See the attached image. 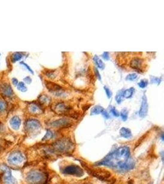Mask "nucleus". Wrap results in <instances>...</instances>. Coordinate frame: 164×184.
Returning a JSON list of instances; mask_svg holds the SVG:
<instances>
[{"mask_svg":"<svg viewBox=\"0 0 164 184\" xmlns=\"http://www.w3.org/2000/svg\"><path fill=\"white\" fill-rule=\"evenodd\" d=\"M104 110V109L103 107L100 106H96L92 109L90 112V115L91 116H95V115L101 114Z\"/></svg>","mask_w":164,"mask_h":184,"instance_id":"obj_17","label":"nucleus"},{"mask_svg":"<svg viewBox=\"0 0 164 184\" xmlns=\"http://www.w3.org/2000/svg\"><path fill=\"white\" fill-rule=\"evenodd\" d=\"M101 114L103 116V117L106 119H108L110 118V116H109V114L108 113V112L106 111V110H104L103 111V112L101 113Z\"/></svg>","mask_w":164,"mask_h":184,"instance_id":"obj_31","label":"nucleus"},{"mask_svg":"<svg viewBox=\"0 0 164 184\" xmlns=\"http://www.w3.org/2000/svg\"><path fill=\"white\" fill-rule=\"evenodd\" d=\"M17 88H18V90H19L20 91H22L23 92L26 91L27 90V88L25 87L24 83L22 82H20L18 84Z\"/></svg>","mask_w":164,"mask_h":184,"instance_id":"obj_26","label":"nucleus"},{"mask_svg":"<svg viewBox=\"0 0 164 184\" xmlns=\"http://www.w3.org/2000/svg\"><path fill=\"white\" fill-rule=\"evenodd\" d=\"M95 73H96V74H97V77H98V79L100 80V79H101V77H100V75L99 74L98 71L97 70V69H95Z\"/></svg>","mask_w":164,"mask_h":184,"instance_id":"obj_37","label":"nucleus"},{"mask_svg":"<svg viewBox=\"0 0 164 184\" xmlns=\"http://www.w3.org/2000/svg\"><path fill=\"white\" fill-rule=\"evenodd\" d=\"M137 74H135V73H133V74H128L127 77H126V80H133L135 79H136L137 78Z\"/></svg>","mask_w":164,"mask_h":184,"instance_id":"obj_28","label":"nucleus"},{"mask_svg":"<svg viewBox=\"0 0 164 184\" xmlns=\"http://www.w3.org/2000/svg\"><path fill=\"white\" fill-rule=\"evenodd\" d=\"M39 100L42 104L44 105H49L51 101V98L47 95H41L39 97Z\"/></svg>","mask_w":164,"mask_h":184,"instance_id":"obj_19","label":"nucleus"},{"mask_svg":"<svg viewBox=\"0 0 164 184\" xmlns=\"http://www.w3.org/2000/svg\"><path fill=\"white\" fill-rule=\"evenodd\" d=\"M97 165L114 168L119 172H127L135 167V163L130 157L129 148L124 146L108 155Z\"/></svg>","mask_w":164,"mask_h":184,"instance_id":"obj_1","label":"nucleus"},{"mask_svg":"<svg viewBox=\"0 0 164 184\" xmlns=\"http://www.w3.org/2000/svg\"><path fill=\"white\" fill-rule=\"evenodd\" d=\"M23 80H24V81L28 84H30L31 82V79L30 77H26Z\"/></svg>","mask_w":164,"mask_h":184,"instance_id":"obj_34","label":"nucleus"},{"mask_svg":"<svg viewBox=\"0 0 164 184\" xmlns=\"http://www.w3.org/2000/svg\"><path fill=\"white\" fill-rule=\"evenodd\" d=\"M1 145L0 144V150H1Z\"/></svg>","mask_w":164,"mask_h":184,"instance_id":"obj_38","label":"nucleus"},{"mask_svg":"<svg viewBox=\"0 0 164 184\" xmlns=\"http://www.w3.org/2000/svg\"><path fill=\"white\" fill-rule=\"evenodd\" d=\"M51 126L54 128H58V127H68V126L71 125V122L69 120L66 119H61L57 120H54L51 122Z\"/></svg>","mask_w":164,"mask_h":184,"instance_id":"obj_9","label":"nucleus"},{"mask_svg":"<svg viewBox=\"0 0 164 184\" xmlns=\"http://www.w3.org/2000/svg\"><path fill=\"white\" fill-rule=\"evenodd\" d=\"M25 127L28 132L33 133L40 128L41 123L38 120L30 119L25 122Z\"/></svg>","mask_w":164,"mask_h":184,"instance_id":"obj_8","label":"nucleus"},{"mask_svg":"<svg viewBox=\"0 0 164 184\" xmlns=\"http://www.w3.org/2000/svg\"><path fill=\"white\" fill-rule=\"evenodd\" d=\"M45 85L50 91H52L53 93H55L57 95H58V93H61L62 88L60 86L51 82H46Z\"/></svg>","mask_w":164,"mask_h":184,"instance_id":"obj_12","label":"nucleus"},{"mask_svg":"<svg viewBox=\"0 0 164 184\" xmlns=\"http://www.w3.org/2000/svg\"><path fill=\"white\" fill-rule=\"evenodd\" d=\"M93 60H94L97 66L100 69V70H103L104 68V63L102 62V60L101 59H100L97 55H95L94 56Z\"/></svg>","mask_w":164,"mask_h":184,"instance_id":"obj_21","label":"nucleus"},{"mask_svg":"<svg viewBox=\"0 0 164 184\" xmlns=\"http://www.w3.org/2000/svg\"><path fill=\"white\" fill-rule=\"evenodd\" d=\"M104 89L105 90V92H106V94H107L108 98H111V95H112V93H111V90L108 87H104Z\"/></svg>","mask_w":164,"mask_h":184,"instance_id":"obj_29","label":"nucleus"},{"mask_svg":"<svg viewBox=\"0 0 164 184\" xmlns=\"http://www.w3.org/2000/svg\"><path fill=\"white\" fill-rule=\"evenodd\" d=\"M0 90L2 92V93L4 96L7 97H10L13 95V90L12 89L11 87L9 84H4L3 85L1 86Z\"/></svg>","mask_w":164,"mask_h":184,"instance_id":"obj_13","label":"nucleus"},{"mask_svg":"<svg viewBox=\"0 0 164 184\" xmlns=\"http://www.w3.org/2000/svg\"><path fill=\"white\" fill-rule=\"evenodd\" d=\"M52 110L57 114H65L71 111V107L65 104V102H58L52 107Z\"/></svg>","mask_w":164,"mask_h":184,"instance_id":"obj_7","label":"nucleus"},{"mask_svg":"<svg viewBox=\"0 0 164 184\" xmlns=\"http://www.w3.org/2000/svg\"><path fill=\"white\" fill-rule=\"evenodd\" d=\"M20 63H21L22 65H23L24 66H25V67L28 69V70L30 73H31L32 74H33V70H31V69L30 68V66H29L27 64H26V63H24V62H21Z\"/></svg>","mask_w":164,"mask_h":184,"instance_id":"obj_33","label":"nucleus"},{"mask_svg":"<svg viewBox=\"0 0 164 184\" xmlns=\"http://www.w3.org/2000/svg\"><path fill=\"white\" fill-rule=\"evenodd\" d=\"M4 129V126H3V125L0 122V132H1Z\"/></svg>","mask_w":164,"mask_h":184,"instance_id":"obj_36","label":"nucleus"},{"mask_svg":"<svg viewBox=\"0 0 164 184\" xmlns=\"http://www.w3.org/2000/svg\"><path fill=\"white\" fill-rule=\"evenodd\" d=\"M26 179L30 184H44L48 180V176L42 171L33 170L27 174Z\"/></svg>","mask_w":164,"mask_h":184,"instance_id":"obj_2","label":"nucleus"},{"mask_svg":"<svg viewBox=\"0 0 164 184\" xmlns=\"http://www.w3.org/2000/svg\"><path fill=\"white\" fill-rule=\"evenodd\" d=\"M12 82H13V84H14V85L15 86H17L19 84L18 82V80L16 79V78H13V79H12Z\"/></svg>","mask_w":164,"mask_h":184,"instance_id":"obj_35","label":"nucleus"},{"mask_svg":"<svg viewBox=\"0 0 164 184\" xmlns=\"http://www.w3.org/2000/svg\"><path fill=\"white\" fill-rule=\"evenodd\" d=\"M143 63V60L138 58V57H136V58L133 59L130 63V66L132 68L134 69V70H138V71H141L142 66Z\"/></svg>","mask_w":164,"mask_h":184,"instance_id":"obj_11","label":"nucleus"},{"mask_svg":"<svg viewBox=\"0 0 164 184\" xmlns=\"http://www.w3.org/2000/svg\"><path fill=\"white\" fill-rule=\"evenodd\" d=\"M135 89L133 88H130L128 89H127L126 90L124 91L123 92V97L125 98H130L132 96V95H133Z\"/></svg>","mask_w":164,"mask_h":184,"instance_id":"obj_18","label":"nucleus"},{"mask_svg":"<svg viewBox=\"0 0 164 184\" xmlns=\"http://www.w3.org/2000/svg\"><path fill=\"white\" fill-rule=\"evenodd\" d=\"M119 133L122 137L126 138V139H129V138L132 137V134L130 130L124 127L121 128Z\"/></svg>","mask_w":164,"mask_h":184,"instance_id":"obj_16","label":"nucleus"},{"mask_svg":"<svg viewBox=\"0 0 164 184\" xmlns=\"http://www.w3.org/2000/svg\"><path fill=\"white\" fill-rule=\"evenodd\" d=\"M0 171L2 172V179L5 184H17L16 180L12 175L10 168L6 165H0Z\"/></svg>","mask_w":164,"mask_h":184,"instance_id":"obj_4","label":"nucleus"},{"mask_svg":"<svg viewBox=\"0 0 164 184\" xmlns=\"http://www.w3.org/2000/svg\"><path fill=\"white\" fill-rule=\"evenodd\" d=\"M6 108H7V104L6 101L2 99H0V113L4 111Z\"/></svg>","mask_w":164,"mask_h":184,"instance_id":"obj_23","label":"nucleus"},{"mask_svg":"<svg viewBox=\"0 0 164 184\" xmlns=\"http://www.w3.org/2000/svg\"><path fill=\"white\" fill-rule=\"evenodd\" d=\"M28 111L33 114H40L42 112L41 108L37 104L32 103L28 106Z\"/></svg>","mask_w":164,"mask_h":184,"instance_id":"obj_15","label":"nucleus"},{"mask_svg":"<svg viewBox=\"0 0 164 184\" xmlns=\"http://www.w3.org/2000/svg\"><path fill=\"white\" fill-rule=\"evenodd\" d=\"M25 160L23 155L19 151H15L11 153L8 158L7 162L10 166H19Z\"/></svg>","mask_w":164,"mask_h":184,"instance_id":"obj_5","label":"nucleus"},{"mask_svg":"<svg viewBox=\"0 0 164 184\" xmlns=\"http://www.w3.org/2000/svg\"><path fill=\"white\" fill-rule=\"evenodd\" d=\"M148 84V80H147L143 79V80H142L141 81H140L138 84V86H139V87H141V88H145V87H146L147 86Z\"/></svg>","mask_w":164,"mask_h":184,"instance_id":"obj_27","label":"nucleus"},{"mask_svg":"<svg viewBox=\"0 0 164 184\" xmlns=\"http://www.w3.org/2000/svg\"><path fill=\"white\" fill-rule=\"evenodd\" d=\"M22 58V54L20 52H15L11 55V61L12 62L15 63L17 61L20 60Z\"/></svg>","mask_w":164,"mask_h":184,"instance_id":"obj_20","label":"nucleus"},{"mask_svg":"<svg viewBox=\"0 0 164 184\" xmlns=\"http://www.w3.org/2000/svg\"><path fill=\"white\" fill-rule=\"evenodd\" d=\"M9 123L12 128L15 130H17L20 128L21 120L18 116H14L13 117L11 118Z\"/></svg>","mask_w":164,"mask_h":184,"instance_id":"obj_14","label":"nucleus"},{"mask_svg":"<svg viewBox=\"0 0 164 184\" xmlns=\"http://www.w3.org/2000/svg\"><path fill=\"white\" fill-rule=\"evenodd\" d=\"M111 113L113 114L114 116H115V117L119 116V112L115 109V108H113L111 110Z\"/></svg>","mask_w":164,"mask_h":184,"instance_id":"obj_30","label":"nucleus"},{"mask_svg":"<svg viewBox=\"0 0 164 184\" xmlns=\"http://www.w3.org/2000/svg\"><path fill=\"white\" fill-rule=\"evenodd\" d=\"M148 104L147 101V98L146 96L144 95L142 98V106L139 111V116L140 117H145L148 113Z\"/></svg>","mask_w":164,"mask_h":184,"instance_id":"obj_10","label":"nucleus"},{"mask_svg":"<svg viewBox=\"0 0 164 184\" xmlns=\"http://www.w3.org/2000/svg\"><path fill=\"white\" fill-rule=\"evenodd\" d=\"M123 92L124 91H122V90L119 91L116 96V101H117V102L118 103V104H120V103L122 101V98L123 97Z\"/></svg>","mask_w":164,"mask_h":184,"instance_id":"obj_25","label":"nucleus"},{"mask_svg":"<svg viewBox=\"0 0 164 184\" xmlns=\"http://www.w3.org/2000/svg\"><path fill=\"white\" fill-rule=\"evenodd\" d=\"M119 115L121 116L122 119L124 121H126L127 118H128V111L126 109H124L122 110V111L121 112V113L119 114Z\"/></svg>","mask_w":164,"mask_h":184,"instance_id":"obj_24","label":"nucleus"},{"mask_svg":"<svg viewBox=\"0 0 164 184\" xmlns=\"http://www.w3.org/2000/svg\"><path fill=\"white\" fill-rule=\"evenodd\" d=\"M53 137H54V134H53V133H52L51 130H47V132H46L45 135L44 137L42 138V141H45V140L52 139V138Z\"/></svg>","mask_w":164,"mask_h":184,"instance_id":"obj_22","label":"nucleus"},{"mask_svg":"<svg viewBox=\"0 0 164 184\" xmlns=\"http://www.w3.org/2000/svg\"><path fill=\"white\" fill-rule=\"evenodd\" d=\"M63 173L67 175H72L76 177H81L84 175V171L77 165H69L63 169Z\"/></svg>","mask_w":164,"mask_h":184,"instance_id":"obj_6","label":"nucleus"},{"mask_svg":"<svg viewBox=\"0 0 164 184\" xmlns=\"http://www.w3.org/2000/svg\"><path fill=\"white\" fill-rule=\"evenodd\" d=\"M102 56H103V58L106 60H108L110 59V55H109L108 52H104L102 55Z\"/></svg>","mask_w":164,"mask_h":184,"instance_id":"obj_32","label":"nucleus"},{"mask_svg":"<svg viewBox=\"0 0 164 184\" xmlns=\"http://www.w3.org/2000/svg\"><path fill=\"white\" fill-rule=\"evenodd\" d=\"M73 146V144L67 139H62L55 142L53 144V148L55 152L63 153L69 151Z\"/></svg>","mask_w":164,"mask_h":184,"instance_id":"obj_3","label":"nucleus"}]
</instances>
